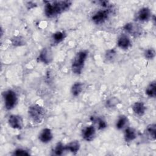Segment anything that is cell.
I'll return each instance as SVG.
<instances>
[{"label":"cell","instance_id":"3","mask_svg":"<svg viewBox=\"0 0 156 156\" xmlns=\"http://www.w3.org/2000/svg\"><path fill=\"white\" fill-rule=\"evenodd\" d=\"M28 114L34 122L40 123L44 118L45 112L41 105L38 104H32L29 107Z\"/></svg>","mask_w":156,"mask_h":156},{"label":"cell","instance_id":"15","mask_svg":"<svg viewBox=\"0 0 156 156\" xmlns=\"http://www.w3.org/2000/svg\"><path fill=\"white\" fill-rule=\"evenodd\" d=\"M65 150L70 151L72 153H76L80 149V143L78 141H73L65 146Z\"/></svg>","mask_w":156,"mask_h":156},{"label":"cell","instance_id":"17","mask_svg":"<svg viewBox=\"0 0 156 156\" xmlns=\"http://www.w3.org/2000/svg\"><path fill=\"white\" fill-rule=\"evenodd\" d=\"M155 131H156L155 124H151L147 127L146 134L150 140L153 141L155 140Z\"/></svg>","mask_w":156,"mask_h":156},{"label":"cell","instance_id":"9","mask_svg":"<svg viewBox=\"0 0 156 156\" xmlns=\"http://www.w3.org/2000/svg\"><path fill=\"white\" fill-rule=\"evenodd\" d=\"M53 138V135L52 133V132L51 129L49 128H44L43 129L40 133L39 134L38 138L40 141L44 143H47L48 142H50Z\"/></svg>","mask_w":156,"mask_h":156},{"label":"cell","instance_id":"1","mask_svg":"<svg viewBox=\"0 0 156 156\" xmlns=\"http://www.w3.org/2000/svg\"><path fill=\"white\" fill-rule=\"evenodd\" d=\"M44 14L48 18H53L67 10L72 2L69 1H46Z\"/></svg>","mask_w":156,"mask_h":156},{"label":"cell","instance_id":"23","mask_svg":"<svg viewBox=\"0 0 156 156\" xmlns=\"http://www.w3.org/2000/svg\"><path fill=\"white\" fill-rule=\"evenodd\" d=\"M65 150V146L62 143H58L55 148H54V152H55V155H60L63 154V151Z\"/></svg>","mask_w":156,"mask_h":156},{"label":"cell","instance_id":"4","mask_svg":"<svg viewBox=\"0 0 156 156\" xmlns=\"http://www.w3.org/2000/svg\"><path fill=\"white\" fill-rule=\"evenodd\" d=\"M2 96L5 108L7 110H11L13 108L15 107L18 101L16 93L12 90H9L4 91Z\"/></svg>","mask_w":156,"mask_h":156},{"label":"cell","instance_id":"19","mask_svg":"<svg viewBox=\"0 0 156 156\" xmlns=\"http://www.w3.org/2000/svg\"><path fill=\"white\" fill-rule=\"evenodd\" d=\"M66 37V34L62 31H58L52 35V38L55 43H59Z\"/></svg>","mask_w":156,"mask_h":156},{"label":"cell","instance_id":"2","mask_svg":"<svg viewBox=\"0 0 156 156\" xmlns=\"http://www.w3.org/2000/svg\"><path fill=\"white\" fill-rule=\"evenodd\" d=\"M87 56L88 52L87 51H81L76 54L71 64V69L74 74L76 75L81 74Z\"/></svg>","mask_w":156,"mask_h":156},{"label":"cell","instance_id":"21","mask_svg":"<svg viewBox=\"0 0 156 156\" xmlns=\"http://www.w3.org/2000/svg\"><path fill=\"white\" fill-rule=\"evenodd\" d=\"M91 120L96 122L97 123V125L98 126V129L99 130H102L105 129L107 127V124L105 122V121L102 119V118H91Z\"/></svg>","mask_w":156,"mask_h":156},{"label":"cell","instance_id":"8","mask_svg":"<svg viewBox=\"0 0 156 156\" xmlns=\"http://www.w3.org/2000/svg\"><path fill=\"white\" fill-rule=\"evenodd\" d=\"M82 135L83 138L85 140L87 141H90L93 140L95 136L96 129L93 126H87L82 130Z\"/></svg>","mask_w":156,"mask_h":156},{"label":"cell","instance_id":"25","mask_svg":"<svg viewBox=\"0 0 156 156\" xmlns=\"http://www.w3.org/2000/svg\"><path fill=\"white\" fill-rule=\"evenodd\" d=\"M12 43L14 46H21L24 44V40L20 37H15L11 40Z\"/></svg>","mask_w":156,"mask_h":156},{"label":"cell","instance_id":"24","mask_svg":"<svg viewBox=\"0 0 156 156\" xmlns=\"http://www.w3.org/2000/svg\"><path fill=\"white\" fill-rule=\"evenodd\" d=\"M155 56V51L153 49H148L144 52V57L147 59H153Z\"/></svg>","mask_w":156,"mask_h":156},{"label":"cell","instance_id":"22","mask_svg":"<svg viewBox=\"0 0 156 156\" xmlns=\"http://www.w3.org/2000/svg\"><path fill=\"white\" fill-rule=\"evenodd\" d=\"M119 102V101L117 98L113 97V98L108 99L106 101L105 104H106L107 107H108V108H112V107H115L116 105H118V104Z\"/></svg>","mask_w":156,"mask_h":156},{"label":"cell","instance_id":"18","mask_svg":"<svg viewBox=\"0 0 156 156\" xmlns=\"http://www.w3.org/2000/svg\"><path fill=\"white\" fill-rule=\"evenodd\" d=\"M155 88H156L155 82L153 81L151 82L146 89V94L150 98H155L156 94Z\"/></svg>","mask_w":156,"mask_h":156},{"label":"cell","instance_id":"13","mask_svg":"<svg viewBox=\"0 0 156 156\" xmlns=\"http://www.w3.org/2000/svg\"><path fill=\"white\" fill-rule=\"evenodd\" d=\"M124 140L126 142H130L134 140L136 137V133L133 128L127 127L124 131Z\"/></svg>","mask_w":156,"mask_h":156},{"label":"cell","instance_id":"12","mask_svg":"<svg viewBox=\"0 0 156 156\" xmlns=\"http://www.w3.org/2000/svg\"><path fill=\"white\" fill-rule=\"evenodd\" d=\"M146 109V106L142 102H136L132 106L133 112L138 116L143 115L145 113Z\"/></svg>","mask_w":156,"mask_h":156},{"label":"cell","instance_id":"11","mask_svg":"<svg viewBox=\"0 0 156 156\" xmlns=\"http://www.w3.org/2000/svg\"><path fill=\"white\" fill-rule=\"evenodd\" d=\"M117 44L122 49H127L131 46V41L126 35H121L118 39Z\"/></svg>","mask_w":156,"mask_h":156},{"label":"cell","instance_id":"6","mask_svg":"<svg viewBox=\"0 0 156 156\" xmlns=\"http://www.w3.org/2000/svg\"><path fill=\"white\" fill-rule=\"evenodd\" d=\"M38 61L45 64L49 63L52 60V54L49 48H43L40 52L38 57Z\"/></svg>","mask_w":156,"mask_h":156},{"label":"cell","instance_id":"16","mask_svg":"<svg viewBox=\"0 0 156 156\" xmlns=\"http://www.w3.org/2000/svg\"><path fill=\"white\" fill-rule=\"evenodd\" d=\"M83 90V85L81 82H76L74 83L71 89V94L73 96L76 97L77 96H79L80 93L82 92Z\"/></svg>","mask_w":156,"mask_h":156},{"label":"cell","instance_id":"5","mask_svg":"<svg viewBox=\"0 0 156 156\" xmlns=\"http://www.w3.org/2000/svg\"><path fill=\"white\" fill-rule=\"evenodd\" d=\"M110 11L108 9L100 10L92 16L91 20L96 24H101L107 20Z\"/></svg>","mask_w":156,"mask_h":156},{"label":"cell","instance_id":"10","mask_svg":"<svg viewBox=\"0 0 156 156\" xmlns=\"http://www.w3.org/2000/svg\"><path fill=\"white\" fill-rule=\"evenodd\" d=\"M151 16V10L147 7H143L137 13L136 18L140 21H148Z\"/></svg>","mask_w":156,"mask_h":156},{"label":"cell","instance_id":"27","mask_svg":"<svg viewBox=\"0 0 156 156\" xmlns=\"http://www.w3.org/2000/svg\"><path fill=\"white\" fill-rule=\"evenodd\" d=\"M115 54H116V52H115V50H113V49L108 50V51L107 52L106 54H105L106 58H107V59H112V58L114 57Z\"/></svg>","mask_w":156,"mask_h":156},{"label":"cell","instance_id":"7","mask_svg":"<svg viewBox=\"0 0 156 156\" xmlns=\"http://www.w3.org/2000/svg\"><path fill=\"white\" fill-rule=\"evenodd\" d=\"M9 126L15 129H21L23 127V119L20 116L16 115H12L8 119Z\"/></svg>","mask_w":156,"mask_h":156},{"label":"cell","instance_id":"20","mask_svg":"<svg viewBox=\"0 0 156 156\" xmlns=\"http://www.w3.org/2000/svg\"><path fill=\"white\" fill-rule=\"evenodd\" d=\"M127 122V118L125 116H121L116 122V127L118 129H122Z\"/></svg>","mask_w":156,"mask_h":156},{"label":"cell","instance_id":"14","mask_svg":"<svg viewBox=\"0 0 156 156\" xmlns=\"http://www.w3.org/2000/svg\"><path fill=\"white\" fill-rule=\"evenodd\" d=\"M124 29L128 33L132 34L133 35H136L137 34H139L140 32V29L138 27L136 26H135L134 24L132 23H129L126 24L124 26Z\"/></svg>","mask_w":156,"mask_h":156},{"label":"cell","instance_id":"26","mask_svg":"<svg viewBox=\"0 0 156 156\" xmlns=\"http://www.w3.org/2000/svg\"><path fill=\"white\" fill-rule=\"evenodd\" d=\"M13 155H29V153L24 149H18L14 151Z\"/></svg>","mask_w":156,"mask_h":156}]
</instances>
